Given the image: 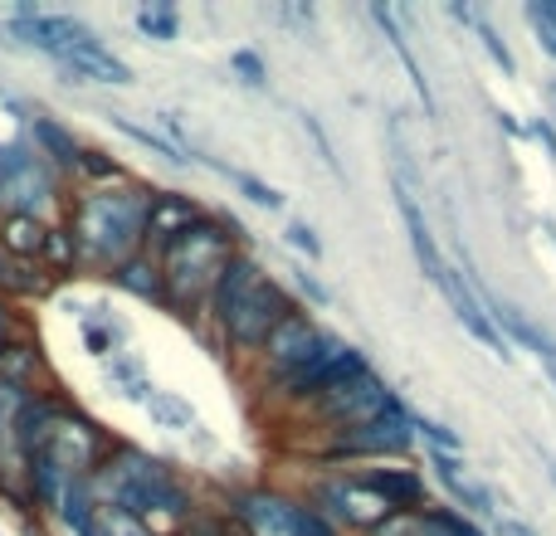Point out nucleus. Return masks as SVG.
<instances>
[{
    "instance_id": "nucleus-1",
    "label": "nucleus",
    "mask_w": 556,
    "mask_h": 536,
    "mask_svg": "<svg viewBox=\"0 0 556 536\" xmlns=\"http://www.w3.org/2000/svg\"><path fill=\"white\" fill-rule=\"evenodd\" d=\"M147 205H152V191L137 186L132 176L113 186H93V191L78 195L64 215L68 234H74V250H78V268L113 273L117 264L142 254L147 250V240H142Z\"/></svg>"
},
{
    "instance_id": "nucleus-2",
    "label": "nucleus",
    "mask_w": 556,
    "mask_h": 536,
    "mask_svg": "<svg viewBox=\"0 0 556 536\" xmlns=\"http://www.w3.org/2000/svg\"><path fill=\"white\" fill-rule=\"evenodd\" d=\"M88 488H93L98 508L123 512V518L152 527V518H172L186 522L191 518V493L181 488L172 469L152 454H142L137 444H113L103 454L93 473H88Z\"/></svg>"
},
{
    "instance_id": "nucleus-3",
    "label": "nucleus",
    "mask_w": 556,
    "mask_h": 536,
    "mask_svg": "<svg viewBox=\"0 0 556 536\" xmlns=\"http://www.w3.org/2000/svg\"><path fill=\"white\" fill-rule=\"evenodd\" d=\"M235 254H240V244H235V225L215 220V215H205L201 225H191L181 240H172L162 254H156V264H162V283H166V307L181 312V317L201 312V307L211 303L215 283H220V273L230 268Z\"/></svg>"
},
{
    "instance_id": "nucleus-4",
    "label": "nucleus",
    "mask_w": 556,
    "mask_h": 536,
    "mask_svg": "<svg viewBox=\"0 0 556 536\" xmlns=\"http://www.w3.org/2000/svg\"><path fill=\"white\" fill-rule=\"evenodd\" d=\"M288 312H298L293 297H288L283 288H278L274 278L260 268V273L240 288V297H235V303L215 317V327H220V336H225V346H230V352L250 356V352H260V346L269 342V332L283 322Z\"/></svg>"
},
{
    "instance_id": "nucleus-5",
    "label": "nucleus",
    "mask_w": 556,
    "mask_h": 536,
    "mask_svg": "<svg viewBox=\"0 0 556 536\" xmlns=\"http://www.w3.org/2000/svg\"><path fill=\"white\" fill-rule=\"evenodd\" d=\"M235 522L250 536H337V527L317 508L283 498L269 488H250L235 498Z\"/></svg>"
},
{
    "instance_id": "nucleus-6",
    "label": "nucleus",
    "mask_w": 556,
    "mask_h": 536,
    "mask_svg": "<svg viewBox=\"0 0 556 536\" xmlns=\"http://www.w3.org/2000/svg\"><path fill=\"white\" fill-rule=\"evenodd\" d=\"M410 444H415V414L401 400H391L376 420L332 434L327 459H386V454H405Z\"/></svg>"
},
{
    "instance_id": "nucleus-7",
    "label": "nucleus",
    "mask_w": 556,
    "mask_h": 536,
    "mask_svg": "<svg viewBox=\"0 0 556 536\" xmlns=\"http://www.w3.org/2000/svg\"><path fill=\"white\" fill-rule=\"evenodd\" d=\"M108 449H113V439H108L78 405H68L64 420L49 430L45 444H39V454H49V463H54L59 473H68V478H88V473L103 463Z\"/></svg>"
},
{
    "instance_id": "nucleus-8",
    "label": "nucleus",
    "mask_w": 556,
    "mask_h": 536,
    "mask_svg": "<svg viewBox=\"0 0 556 536\" xmlns=\"http://www.w3.org/2000/svg\"><path fill=\"white\" fill-rule=\"evenodd\" d=\"M317 512H323L332 527H352V532H366V536L381 527V522L395 518L391 502H386L381 493L366 483V473H362V478L323 483V488H317Z\"/></svg>"
},
{
    "instance_id": "nucleus-9",
    "label": "nucleus",
    "mask_w": 556,
    "mask_h": 536,
    "mask_svg": "<svg viewBox=\"0 0 556 536\" xmlns=\"http://www.w3.org/2000/svg\"><path fill=\"white\" fill-rule=\"evenodd\" d=\"M327 342L332 336L323 332V327L313 322V317H303V312H288L283 322L269 332V342L260 346V356H264V371H269V385L278 381H288V375H298L313 356H323L327 352Z\"/></svg>"
},
{
    "instance_id": "nucleus-10",
    "label": "nucleus",
    "mask_w": 556,
    "mask_h": 536,
    "mask_svg": "<svg viewBox=\"0 0 556 536\" xmlns=\"http://www.w3.org/2000/svg\"><path fill=\"white\" fill-rule=\"evenodd\" d=\"M391 400H395V395L386 391L371 371H362V375H352V381L332 385L327 395H317L313 410H317V420H323V424H332V434H342V430H356V424L376 420V414H381Z\"/></svg>"
},
{
    "instance_id": "nucleus-11",
    "label": "nucleus",
    "mask_w": 556,
    "mask_h": 536,
    "mask_svg": "<svg viewBox=\"0 0 556 536\" xmlns=\"http://www.w3.org/2000/svg\"><path fill=\"white\" fill-rule=\"evenodd\" d=\"M10 35H20V44H29V49H39V54H49L59 64V59H68L74 49H84V44H93V29L84 25V20H74V15H45V10H35V5H20L15 10V20H10Z\"/></svg>"
},
{
    "instance_id": "nucleus-12",
    "label": "nucleus",
    "mask_w": 556,
    "mask_h": 536,
    "mask_svg": "<svg viewBox=\"0 0 556 536\" xmlns=\"http://www.w3.org/2000/svg\"><path fill=\"white\" fill-rule=\"evenodd\" d=\"M205 220V210L191 201V195H181V191H152V205H147V230H142V240H147V254H162L172 240H181L191 225H201Z\"/></svg>"
},
{
    "instance_id": "nucleus-13",
    "label": "nucleus",
    "mask_w": 556,
    "mask_h": 536,
    "mask_svg": "<svg viewBox=\"0 0 556 536\" xmlns=\"http://www.w3.org/2000/svg\"><path fill=\"white\" fill-rule=\"evenodd\" d=\"M59 74H64V84H113V88L132 84V64L117 59L103 39H93V44L74 49L68 59H59Z\"/></svg>"
},
{
    "instance_id": "nucleus-14",
    "label": "nucleus",
    "mask_w": 556,
    "mask_h": 536,
    "mask_svg": "<svg viewBox=\"0 0 556 536\" xmlns=\"http://www.w3.org/2000/svg\"><path fill=\"white\" fill-rule=\"evenodd\" d=\"M430 469H434V478L444 483V493H450V498H454V508L473 512V518H489V522H498V508H493V493L483 488L479 478H469V469H464V463H459V454L430 449Z\"/></svg>"
},
{
    "instance_id": "nucleus-15",
    "label": "nucleus",
    "mask_w": 556,
    "mask_h": 536,
    "mask_svg": "<svg viewBox=\"0 0 556 536\" xmlns=\"http://www.w3.org/2000/svg\"><path fill=\"white\" fill-rule=\"evenodd\" d=\"M434 288H440V293L450 297L454 317H459V322L469 327V332L479 336V342L489 346L493 356H503V361H508V356H513V352H508V342H503V332H498V327H493V317L483 312V303H479V297H473L469 288L459 283V273H454V268H444V278H440V283H434Z\"/></svg>"
},
{
    "instance_id": "nucleus-16",
    "label": "nucleus",
    "mask_w": 556,
    "mask_h": 536,
    "mask_svg": "<svg viewBox=\"0 0 556 536\" xmlns=\"http://www.w3.org/2000/svg\"><path fill=\"white\" fill-rule=\"evenodd\" d=\"M371 536H483V532L454 508H415V512H395Z\"/></svg>"
},
{
    "instance_id": "nucleus-17",
    "label": "nucleus",
    "mask_w": 556,
    "mask_h": 536,
    "mask_svg": "<svg viewBox=\"0 0 556 536\" xmlns=\"http://www.w3.org/2000/svg\"><path fill=\"white\" fill-rule=\"evenodd\" d=\"M395 205H401L405 234H410V250H415V259H420L425 278H430V283H440V278H444V268H450V264L440 259V244H434L430 220H425V210H420V201H415V191H405L401 181H395Z\"/></svg>"
},
{
    "instance_id": "nucleus-18",
    "label": "nucleus",
    "mask_w": 556,
    "mask_h": 536,
    "mask_svg": "<svg viewBox=\"0 0 556 536\" xmlns=\"http://www.w3.org/2000/svg\"><path fill=\"white\" fill-rule=\"evenodd\" d=\"M45 381H49V361H45V352H39V342L20 336V342L0 356V385H10V391H20V395H35V391H45Z\"/></svg>"
},
{
    "instance_id": "nucleus-19",
    "label": "nucleus",
    "mask_w": 556,
    "mask_h": 536,
    "mask_svg": "<svg viewBox=\"0 0 556 536\" xmlns=\"http://www.w3.org/2000/svg\"><path fill=\"white\" fill-rule=\"evenodd\" d=\"M29 146H35V152L45 156L54 171H74V166H78V152H84V142H78V137L68 132L59 117H49V113H35V117H29Z\"/></svg>"
},
{
    "instance_id": "nucleus-20",
    "label": "nucleus",
    "mask_w": 556,
    "mask_h": 536,
    "mask_svg": "<svg viewBox=\"0 0 556 536\" xmlns=\"http://www.w3.org/2000/svg\"><path fill=\"white\" fill-rule=\"evenodd\" d=\"M108 278H113L123 293L142 297V303H162L166 307V283H162V264H156V254H147V250L132 254V259L117 264Z\"/></svg>"
},
{
    "instance_id": "nucleus-21",
    "label": "nucleus",
    "mask_w": 556,
    "mask_h": 536,
    "mask_svg": "<svg viewBox=\"0 0 556 536\" xmlns=\"http://www.w3.org/2000/svg\"><path fill=\"white\" fill-rule=\"evenodd\" d=\"M45 234H49V220L39 215H0V254L5 259H39L45 250Z\"/></svg>"
},
{
    "instance_id": "nucleus-22",
    "label": "nucleus",
    "mask_w": 556,
    "mask_h": 536,
    "mask_svg": "<svg viewBox=\"0 0 556 536\" xmlns=\"http://www.w3.org/2000/svg\"><path fill=\"white\" fill-rule=\"evenodd\" d=\"M366 483H371V488L391 502V512L425 508V483H420V473H415V469H371V473H366Z\"/></svg>"
},
{
    "instance_id": "nucleus-23",
    "label": "nucleus",
    "mask_w": 556,
    "mask_h": 536,
    "mask_svg": "<svg viewBox=\"0 0 556 536\" xmlns=\"http://www.w3.org/2000/svg\"><path fill=\"white\" fill-rule=\"evenodd\" d=\"M483 303L493 307V327H503V342H508V336H513V342H522V346H528V352H538L542 361H552V356H556V346H552L547 336L538 332V327L528 322V317L518 312V307L498 303V297H493V293H483Z\"/></svg>"
},
{
    "instance_id": "nucleus-24",
    "label": "nucleus",
    "mask_w": 556,
    "mask_h": 536,
    "mask_svg": "<svg viewBox=\"0 0 556 536\" xmlns=\"http://www.w3.org/2000/svg\"><path fill=\"white\" fill-rule=\"evenodd\" d=\"M39 268H45L54 283H59V278H68V273H78V250H74L68 225H49L45 250H39Z\"/></svg>"
},
{
    "instance_id": "nucleus-25",
    "label": "nucleus",
    "mask_w": 556,
    "mask_h": 536,
    "mask_svg": "<svg viewBox=\"0 0 556 536\" xmlns=\"http://www.w3.org/2000/svg\"><path fill=\"white\" fill-rule=\"evenodd\" d=\"M108 385H113L123 400H137V405H147V395H152V381H147L142 361H137L132 352H117L113 361H108Z\"/></svg>"
},
{
    "instance_id": "nucleus-26",
    "label": "nucleus",
    "mask_w": 556,
    "mask_h": 536,
    "mask_svg": "<svg viewBox=\"0 0 556 536\" xmlns=\"http://www.w3.org/2000/svg\"><path fill=\"white\" fill-rule=\"evenodd\" d=\"M123 342H127V327L108 307H93V317H84V346L93 356H117Z\"/></svg>"
},
{
    "instance_id": "nucleus-27",
    "label": "nucleus",
    "mask_w": 556,
    "mask_h": 536,
    "mask_svg": "<svg viewBox=\"0 0 556 536\" xmlns=\"http://www.w3.org/2000/svg\"><path fill=\"white\" fill-rule=\"evenodd\" d=\"M147 414H152L162 430H195V410L186 400H176V395H166V391L147 395Z\"/></svg>"
},
{
    "instance_id": "nucleus-28",
    "label": "nucleus",
    "mask_w": 556,
    "mask_h": 536,
    "mask_svg": "<svg viewBox=\"0 0 556 536\" xmlns=\"http://www.w3.org/2000/svg\"><path fill=\"white\" fill-rule=\"evenodd\" d=\"M74 176H84V181H93V186H113V181H127V171L113 162L108 152H98V146H84L78 152V166H74Z\"/></svg>"
},
{
    "instance_id": "nucleus-29",
    "label": "nucleus",
    "mask_w": 556,
    "mask_h": 536,
    "mask_svg": "<svg viewBox=\"0 0 556 536\" xmlns=\"http://www.w3.org/2000/svg\"><path fill=\"white\" fill-rule=\"evenodd\" d=\"M137 29H142L147 39H156V44H172V39L181 35V20H176L172 5H142L137 10Z\"/></svg>"
},
{
    "instance_id": "nucleus-30",
    "label": "nucleus",
    "mask_w": 556,
    "mask_h": 536,
    "mask_svg": "<svg viewBox=\"0 0 556 536\" xmlns=\"http://www.w3.org/2000/svg\"><path fill=\"white\" fill-rule=\"evenodd\" d=\"M108 123H113L117 127V132H127V137H132V142H142L147 146V152H156V156H162V162H172V166H186V162H191V156H181V146H176V142H166V137H156V132H147V127H137V123H127V117H108Z\"/></svg>"
},
{
    "instance_id": "nucleus-31",
    "label": "nucleus",
    "mask_w": 556,
    "mask_h": 536,
    "mask_svg": "<svg viewBox=\"0 0 556 536\" xmlns=\"http://www.w3.org/2000/svg\"><path fill=\"white\" fill-rule=\"evenodd\" d=\"M211 166H215V171H220V176H230V181H235V186H240V191H244V195H250V201H254V205H264V210H278V205H283V195H278V191H274V186L254 181V176H244V171H230V166H220V162H211Z\"/></svg>"
},
{
    "instance_id": "nucleus-32",
    "label": "nucleus",
    "mask_w": 556,
    "mask_h": 536,
    "mask_svg": "<svg viewBox=\"0 0 556 536\" xmlns=\"http://www.w3.org/2000/svg\"><path fill=\"white\" fill-rule=\"evenodd\" d=\"M528 20H532V29H538V39H542V49L556 59V0H532L528 5Z\"/></svg>"
},
{
    "instance_id": "nucleus-33",
    "label": "nucleus",
    "mask_w": 556,
    "mask_h": 536,
    "mask_svg": "<svg viewBox=\"0 0 556 536\" xmlns=\"http://www.w3.org/2000/svg\"><path fill=\"white\" fill-rule=\"evenodd\" d=\"M20 336H25V332H20V307L10 303L5 293H0V356H5L10 346L20 342Z\"/></svg>"
},
{
    "instance_id": "nucleus-34",
    "label": "nucleus",
    "mask_w": 556,
    "mask_h": 536,
    "mask_svg": "<svg viewBox=\"0 0 556 536\" xmlns=\"http://www.w3.org/2000/svg\"><path fill=\"white\" fill-rule=\"evenodd\" d=\"M103 532H108V536H156L152 527H142V522L123 518V512H108V508H103Z\"/></svg>"
},
{
    "instance_id": "nucleus-35",
    "label": "nucleus",
    "mask_w": 556,
    "mask_h": 536,
    "mask_svg": "<svg viewBox=\"0 0 556 536\" xmlns=\"http://www.w3.org/2000/svg\"><path fill=\"white\" fill-rule=\"evenodd\" d=\"M479 39H483V44H489V54H493V59H498V68H503V74H513V54H508V49H503L498 29H493V25H489V20H479Z\"/></svg>"
},
{
    "instance_id": "nucleus-36",
    "label": "nucleus",
    "mask_w": 556,
    "mask_h": 536,
    "mask_svg": "<svg viewBox=\"0 0 556 536\" xmlns=\"http://www.w3.org/2000/svg\"><path fill=\"white\" fill-rule=\"evenodd\" d=\"M288 244H293V250H303L307 259H323V244H317V234L307 230V225H288Z\"/></svg>"
},
{
    "instance_id": "nucleus-37",
    "label": "nucleus",
    "mask_w": 556,
    "mask_h": 536,
    "mask_svg": "<svg viewBox=\"0 0 556 536\" xmlns=\"http://www.w3.org/2000/svg\"><path fill=\"white\" fill-rule=\"evenodd\" d=\"M230 64L244 74V84H254V88L264 84V59H260V54H250V49H240V54H235Z\"/></svg>"
},
{
    "instance_id": "nucleus-38",
    "label": "nucleus",
    "mask_w": 556,
    "mask_h": 536,
    "mask_svg": "<svg viewBox=\"0 0 556 536\" xmlns=\"http://www.w3.org/2000/svg\"><path fill=\"white\" fill-rule=\"evenodd\" d=\"M498 536H538V532L522 527V522H513V518H498Z\"/></svg>"
},
{
    "instance_id": "nucleus-39",
    "label": "nucleus",
    "mask_w": 556,
    "mask_h": 536,
    "mask_svg": "<svg viewBox=\"0 0 556 536\" xmlns=\"http://www.w3.org/2000/svg\"><path fill=\"white\" fill-rule=\"evenodd\" d=\"M547 478H552V488H556V463H547Z\"/></svg>"
}]
</instances>
